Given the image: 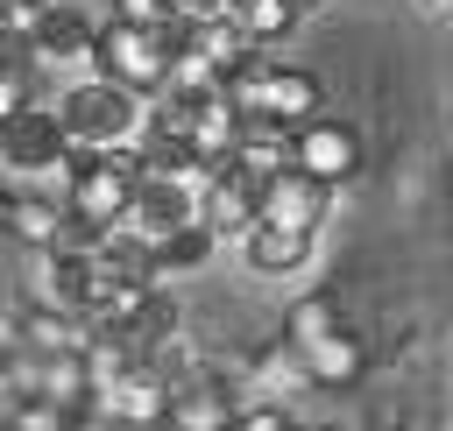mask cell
<instances>
[{
  "label": "cell",
  "instance_id": "1",
  "mask_svg": "<svg viewBox=\"0 0 453 431\" xmlns=\"http://www.w3.org/2000/svg\"><path fill=\"white\" fill-rule=\"evenodd\" d=\"M134 191H142V155H134V141L127 148H78L71 141V155H64V205L78 212V219H92V226H127V212H134Z\"/></svg>",
  "mask_w": 453,
  "mask_h": 431
},
{
  "label": "cell",
  "instance_id": "2",
  "mask_svg": "<svg viewBox=\"0 0 453 431\" xmlns=\"http://www.w3.org/2000/svg\"><path fill=\"white\" fill-rule=\"evenodd\" d=\"M170 42L156 35V28H142V21H99V35H92V78H113V85H127L134 99H156L163 85H170Z\"/></svg>",
  "mask_w": 453,
  "mask_h": 431
},
{
  "label": "cell",
  "instance_id": "3",
  "mask_svg": "<svg viewBox=\"0 0 453 431\" xmlns=\"http://www.w3.org/2000/svg\"><path fill=\"white\" fill-rule=\"evenodd\" d=\"M57 113H64V134H71L78 148H127V141L142 134V120H149V106H142L127 85H113V78L71 85V92L57 99Z\"/></svg>",
  "mask_w": 453,
  "mask_h": 431
},
{
  "label": "cell",
  "instance_id": "4",
  "mask_svg": "<svg viewBox=\"0 0 453 431\" xmlns=\"http://www.w3.org/2000/svg\"><path fill=\"white\" fill-rule=\"evenodd\" d=\"M85 424H113V431H156V424H170V374L156 360L120 367L106 389H92V417Z\"/></svg>",
  "mask_w": 453,
  "mask_h": 431
},
{
  "label": "cell",
  "instance_id": "5",
  "mask_svg": "<svg viewBox=\"0 0 453 431\" xmlns=\"http://www.w3.org/2000/svg\"><path fill=\"white\" fill-rule=\"evenodd\" d=\"M64 155H71V134L57 106H21L14 120H0V177H42V170H64Z\"/></svg>",
  "mask_w": 453,
  "mask_h": 431
},
{
  "label": "cell",
  "instance_id": "6",
  "mask_svg": "<svg viewBox=\"0 0 453 431\" xmlns=\"http://www.w3.org/2000/svg\"><path fill=\"white\" fill-rule=\"evenodd\" d=\"M205 212V170H177V177H142V191H134V212H127V226L142 233V240H163V233H177V226H191Z\"/></svg>",
  "mask_w": 453,
  "mask_h": 431
},
{
  "label": "cell",
  "instance_id": "7",
  "mask_svg": "<svg viewBox=\"0 0 453 431\" xmlns=\"http://www.w3.org/2000/svg\"><path fill=\"white\" fill-rule=\"evenodd\" d=\"M290 163L304 170V177H319V184H347V177H361V127H347V120H333V113H311L297 134H290Z\"/></svg>",
  "mask_w": 453,
  "mask_h": 431
},
{
  "label": "cell",
  "instance_id": "8",
  "mask_svg": "<svg viewBox=\"0 0 453 431\" xmlns=\"http://www.w3.org/2000/svg\"><path fill=\"white\" fill-rule=\"evenodd\" d=\"M326 219H333V184L304 177L297 163L276 170V177H262V226H290V233H311L319 240Z\"/></svg>",
  "mask_w": 453,
  "mask_h": 431
},
{
  "label": "cell",
  "instance_id": "9",
  "mask_svg": "<svg viewBox=\"0 0 453 431\" xmlns=\"http://www.w3.org/2000/svg\"><path fill=\"white\" fill-rule=\"evenodd\" d=\"M198 219H205L219 240H226V233L241 240L248 226H262V177H248L241 163L212 170V177H205V212H198Z\"/></svg>",
  "mask_w": 453,
  "mask_h": 431
},
{
  "label": "cell",
  "instance_id": "10",
  "mask_svg": "<svg viewBox=\"0 0 453 431\" xmlns=\"http://www.w3.org/2000/svg\"><path fill=\"white\" fill-rule=\"evenodd\" d=\"M241 403L219 374H177L170 382V431H234Z\"/></svg>",
  "mask_w": 453,
  "mask_h": 431
},
{
  "label": "cell",
  "instance_id": "11",
  "mask_svg": "<svg viewBox=\"0 0 453 431\" xmlns=\"http://www.w3.org/2000/svg\"><path fill=\"white\" fill-rule=\"evenodd\" d=\"M92 35H99V21H92L78 0H57V7H42V14L28 21V42H35V57H42V64L92 57Z\"/></svg>",
  "mask_w": 453,
  "mask_h": 431
},
{
  "label": "cell",
  "instance_id": "12",
  "mask_svg": "<svg viewBox=\"0 0 453 431\" xmlns=\"http://www.w3.org/2000/svg\"><path fill=\"white\" fill-rule=\"evenodd\" d=\"M177 325H184V311H177V297L156 283V290H142V297H134V311H127L113 332L134 346V360H156V353H170V346H177Z\"/></svg>",
  "mask_w": 453,
  "mask_h": 431
},
{
  "label": "cell",
  "instance_id": "13",
  "mask_svg": "<svg viewBox=\"0 0 453 431\" xmlns=\"http://www.w3.org/2000/svg\"><path fill=\"white\" fill-rule=\"evenodd\" d=\"M319 106H326V92H319L311 71H297V64H269V78H262V106H255V113H269V120H283V127H304Z\"/></svg>",
  "mask_w": 453,
  "mask_h": 431
},
{
  "label": "cell",
  "instance_id": "14",
  "mask_svg": "<svg viewBox=\"0 0 453 431\" xmlns=\"http://www.w3.org/2000/svg\"><path fill=\"white\" fill-rule=\"evenodd\" d=\"M297 367H304V382H311V389H354V382L368 374V346H361V332H347V325H340V332H333V339H319Z\"/></svg>",
  "mask_w": 453,
  "mask_h": 431
},
{
  "label": "cell",
  "instance_id": "15",
  "mask_svg": "<svg viewBox=\"0 0 453 431\" xmlns=\"http://www.w3.org/2000/svg\"><path fill=\"white\" fill-rule=\"evenodd\" d=\"M311 233H290V226H248L241 233V254H248V268L255 276H297L304 261H311Z\"/></svg>",
  "mask_w": 453,
  "mask_h": 431
},
{
  "label": "cell",
  "instance_id": "16",
  "mask_svg": "<svg viewBox=\"0 0 453 431\" xmlns=\"http://www.w3.org/2000/svg\"><path fill=\"white\" fill-rule=\"evenodd\" d=\"M290 134H297V127H283V120H269V113H248V120H241V141H234V163H241L248 177H276V170H290Z\"/></svg>",
  "mask_w": 453,
  "mask_h": 431
},
{
  "label": "cell",
  "instance_id": "17",
  "mask_svg": "<svg viewBox=\"0 0 453 431\" xmlns=\"http://www.w3.org/2000/svg\"><path fill=\"white\" fill-rule=\"evenodd\" d=\"M184 49H198V57H205L219 78H234V71H241V64H248L262 42H255V35H248L234 14H212V21H191V42H184Z\"/></svg>",
  "mask_w": 453,
  "mask_h": 431
},
{
  "label": "cell",
  "instance_id": "18",
  "mask_svg": "<svg viewBox=\"0 0 453 431\" xmlns=\"http://www.w3.org/2000/svg\"><path fill=\"white\" fill-rule=\"evenodd\" d=\"M340 325H347V318H340V297H333V290H304V297L283 311V346L304 360V353H311L319 339H333Z\"/></svg>",
  "mask_w": 453,
  "mask_h": 431
},
{
  "label": "cell",
  "instance_id": "19",
  "mask_svg": "<svg viewBox=\"0 0 453 431\" xmlns=\"http://www.w3.org/2000/svg\"><path fill=\"white\" fill-rule=\"evenodd\" d=\"M57 226H64V198H42V191H14V212H7V240H21V247H50L57 240Z\"/></svg>",
  "mask_w": 453,
  "mask_h": 431
},
{
  "label": "cell",
  "instance_id": "20",
  "mask_svg": "<svg viewBox=\"0 0 453 431\" xmlns=\"http://www.w3.org/2000/svg\"><path fill=\"white\" fill-rule=\"evenodd\" d=\"M212 247H219V233H212L205 219H191V226H177V233L156 240V268H163V276H191V268L212 261Z\"/></svg>",
  "mask_w": 453,
  "mask_h": 431
},
{
  "label": "cell",
  "instance_id": "21",
  "mask_svg": "<svg viewBox=\"0 0 453 431\" xmlns=\"http://www.w3.org/2000/svg\"><path fill=\"white\" fill-rule=\"evenodd\" d=\"M226 14H234L262 49H269V42H283V35L304 21V7H297V0H226Z\"/></svg>",
  "mask_w": 453,
  "mask_h": 431
},
{
  "label": "cell",
  "instance_id": "22",
  "mask_svg": "<svg viewBox=\"0 0 453 431\" xmlns=\"http://www.w3.org/2000/svg\"><path fill=\"white\" fill-rule=\"evenodd\" d=\"M78 417L71 410H57L50 396H14V410H7V424L0 431H71Z\"/></svg>",
  "mask_w": 453,
  "mask_h": 431
},
{
  "label": "cell",
  "instance_id": "23",
  "mask_svg": "<svg viewBox=\"0 0 453 431\" xmlns=\"http://www.w3.org/2000/svg\"><path fill=\"white\" fill-rule=\"evenodd\" d=\"M234 431H297V424H290V410H283V403H241Z\"/></svg>",
  "mask_w": 453,
  "mask_h": 431
},
{
  "label": "cell",
  "instance_id": "24",
  "mask_svg": "<svg viewBox=\"0 0 453 431\" xmlns=\"http://www.w3.org/2000/svg\"><path fill=\"white\" fill-rule=\"evenodd\" d=\"M28 78H35V71H0V120H14L21 106H35V99H28Z\"/></svg>",
  "mask_w": 453,
  "mask_h": 431
},
{
  "label": "cell",
  "instance_id": "25",
  "mask_svg": "<svg viewBox=\"0 0 453 431\" xmlns=\"http://www.w3.org/2000/svg\"><path fill=\"white\" fill-rule=\"evenodd\" d=\"M170 14V0H113V21H142V28H156Z\"/></svg>",
  "mask_w": 453,
  "mask_h": 431
},
{
  "label": "cell",
  "instance_id": "26",
  "mask_svg": "<svg viewBox=\"0 0 453 431\" xmlns=\"http://www.w3.org/2000/svg\"><path fill=\"white\" fill-rule=\"evenodd\" d=\"M170 14H184V21H212V14H226V0H170Z\"/></svg>",
  "mask_w": 453,
  "mask_h": 431
},
{
  "label": "cell",
  "instance_id": "27",
  "mask_svg": "<svg viewBox=\"0 0 453 431\" xmlns=\"http://www.w3.org/2000/svg\"><path fill=\"white\" fill-rule=\"evenodd\" d=\"M14 353H21V318L0 311V360H14Z\"/></svg>",
  "mask_w": 453,
  "mask_h": 431
},
{
  "label": "cell",
  "instance_id": "28",
  "mask_svg": "<svg viewBox=\"0 0 453 431\" xmlns=\"http://www.w3.org/2000/svg\"><path fill=\"white\" fill-rule=\"evenodd\" d=\"M42 7H57V0H7V21H21V28H28Z\"/></svg>",
  "mask_w": 453,
  "mask_h": 431
},
{
  "label": "cell",
  "instance_id": "29",
  "mask_svg": "<svg viewBox=\"0 0 453 431\" xmlns=\"http://www.w3.org/2000/svg\"><path fill=\"white\" fill-rule=\"evenodd\" d=\"M7 212H14V184L0 177V233H7Z\"/></svg>",
  "mask_w": 453,
  "mask_h": 431
},
{
  "label": "cell",
  "instance_id": "30",
  "mask_svg": "<svg viewBox=\"0 0 453 431\" xmlns=\"http://www.w3.org/2000/svg\"><path fill=\"white\" fill-rule=\"evenodd\" d=\"M297 431H333V424H297Z\"/></svg>",
  "mask_w": 453,
  "mask_h": 431
},
{
  "label": "cell",
  "instance_id": "31",
  "mask_svg": "<svg viewBox=\"0 0 453 431\" xmlns=\"http://www.w3.org/2000/svg\"><path fill=\"white\" fill-rule=\"evenodd\" d=\"M297 7H304V14H311V7H326V0H297Z\"/></svg>",
  "mask_w": 453,
  "mask_h": 431
},
{
  "label": "cell",
  "instance_id": "32",
  "mask_svg": "<svg viewBox=\"0 0 453 431\" xmlns=\"http://www.w3.org/2000/svg\"><path fill=\"white\" fill-rule=\"evenodd\" d=\"M71 431H92V424H71Z\"/></svg>",
  "mask_w": 453,
  "mask_h": 431
},
{
  "label": "cell",
  "instance_id": "33",
  "mask_svg": "<svg viewBox=\"0 0 453 431\" xmlns=\"http://www.w3.org/2000/svg\"><path fill=\"white\" fill-rule=\"evenodd\" d=\"M0 21H7V0H0Z\"/></svg>",
  "mask_w": 453,
  "mask_h": 431
}]
</instances>
